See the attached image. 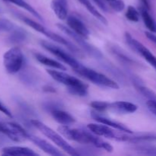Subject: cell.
<instances>
[{
    "label": "cell",
    "mask_w": 156,
    "mask_h": 156,
    "mask_svg": "<svg viewBox=\"0 0 156 156\" xmlns=\"http://www.w3.org/2000/svg\"><path fill=\"white\" fill-rule=\"evenodd\" d=\"M0 111H1L2 114H4L5 115L7 116V117H10V118H12V117H13L12 112H11L9 110V108H8L4 104L2 103L1 101H0Z\"/></svg>",
    "instance_id": "1f68e13d"
},
{
    "label": "cell",
    "mask_w": 156,
    "mask_h": 156,
    "mask_svg": "<svg viewBox=\"0 0 156 156\" xmlns=\"http://www.w3.org/2000/svg\"><path fill=\"white\" fill-rule=\"evenodd\" d=\"M138 109L135 104L127 101H115L110 103L108 110L121 114H133Z\"/></svg>",
    "instance_id": "9a60e30c"
},
{
    "label": "cell",
    "mask_w": 156,
    "mask_h": 156,
    "mask_svg": "<svg viewBox=\"0 0 156 156\" xmlns=\"http://www.w3.org/2000/svg\"><path fill=\"white\" fill-rule=\"evenodd\" d=\"M35 59L41 63L42 65L46 66H48L50 68L54 69H59V70H62V71H66V67L64 65H62V63H60L58 61L54 60L53 59H50V58L47 57V56H44V55L41 54L39 53H35L34 54Z\"/></svg>",
    "instance_id": "d6986e66"
},
{
    "label": "cell",
    "mask_w": 156,
    "mask_h": 156,
    "mask_svg": "<svg viewBox=\"0 0 156 156\" xmlns=\"http://www.w3.org/2000/svg\"><path fill=\"white\" fill-rule=\"evenodd\" d=\"M146 105H147V108L149 111L156 116V99L149 100L146 102Z\"/></svg>",
    "instance_id": "4dcf8cb0"
},
{
    "label": "cell",
    "mask_w": 156,
    "mask_h": 156,
    "mask_svg": "<svg viewBox=\"0 0 156 156\" xmlns=\"http://www.w3.org/2000/svg\"><path fill=\"white\" fill-rule=\"evenodd\" d=\"M105 1H106V2H108L109 3V2H113V1H114V0H105Z\"/></svg>",
    "instance_id": "8d00e7d4"
},
{
    "label": "cell",
    "mask_w": 156,
    "mask_h": 156,
    "mask_svg": "<svg viewBox=\"0 0 156 156\" xmlns=\"http://www.w3.org/2000/svg\"><path fill=\"white\" fill-rule=\"evenodd\" d=\"M75 72L89 82H92L94 85H97L98 86L112 88V89H119L120 88L119 85L115 81L112 80L102 73H98V72L88 68L86 66H84L83 65L81 66L78 69L75 70Z\"/></svg>",
    "instance_id": "277c9868"
},
{
    "label": "cell",
    "mask_w": 156,
    "mask_h": 156,
    "mask_svg": "<svg viewBox=\"0 0 156 156\" xmlns=\"http://www.w3.org/2000/svg\"><path fill=\"white\" fill-rule=\"evenodd\" d=\"M135 150L138 153L146 155H156V147L152 146L141 145L135 147Z\"/></svg>",
    "instance_id": "d4e9b609"
},
{
    "label": "cell",
    "mask_w": 156,
    "mask_h": 156,
    "mask_svg": "<svg viewBox=\"0 0 156 156\" xmlns=\"http://www.w3.org/2000/svg\"><path fill=\"white\" fill-rule=\"evenodd\" d=\"M27 39V33L25 30L18 27L12 30V34L8 37V41L12 44H20Z\"/></svg>",
    "instance_id": "ffe728a7"
},
{
    "label": "cell",
    "mask_w": 156,
    "mask_h": 156,
    "mask_svg": "<svg viewBox=\"0 0 156 156\" xmlns=\"http://www.w3.org/2000/svg\"><path fill=\"white\" fill-rule=\"evenodd\" d=\"M126 18L132 22H138L140 21V12L135 7L129 5L126 12Z\"/></svg>",
    "instance_id": "484cf974"
},
{
    "label": "cell",
    "mask_w": 156,
    "mask_h": 156,
    "mask_svg": "<svg viewBox=\"0 0 156 156\" xmlns=\"http://www.w3.org/2000/svg\"><path fill=\"white\" fill-rule=\"evenodd\" d=\"M91 117H92L94 120L98 122V123L108 125V126L114 128V129H117V130L122 131V132H124V133H129V134L133 133V132L130 129H129L127 126L123 125V123H120L117 121H114V120H111V119H109L108 118V117L100 115V114H97V113L91 112Z\"/></svg>",
    "instance_id": "5bb4252c"
},
{
    "label": "cell",
    "mask_w": 156,
    "mask_h": 156,
    "mask_svg": "<svg viewBox=\"0 0 156 156\" xmlns=\"http://www.w3.org/2000/svg\"><path fill=\"white\" fill-rule=\"evenodd\" d=\"M51 8L56 16L61 21L68 18V2L67 0H52Z\"/></svg>",
    "instance_id": "e0dca14e"
},
{
    "label": "cell",
    "mask_w": 156,
    "mask_h": 156,
    "mask_svg": "<svg viewBox=\"0 0 156 156\" xmlns=\"http://www.w3.org/2000/svg\"><path fill=\"white\" fill-rule=\"evenodd\" d=\"M58 130L66 139L80 144L94 146L108 152H112L114 150V148L110 143L99 138L100 136L93 133L89 129L87 131L80 129H72L69 126L62 125L58 128Z\"/></svg>",
    "instance_id": "6da1fadb"
},
{
    "label": "cell",
    "mask_w": 156,
    "mask_h": 156,
    "mask_svg": "<svg viewBox=\"0 0 156 156\" xmlns=\"http://www.w3.org/2000/svg\"><path fill=\"white\" fill-rule=\"evenodd\" d=\"M145 34H146V37H147L149 41H151L152 43L156 44V35L153 33V32L146 31Z\"/></svg>",
    "instance_id": "836d02e7"
},
{
    "label": "cell",
    "mask_w": 156,
    "mask_h": 156,
    "mask_svg": "<svg viewBox=\"0 0 156 156\" xmlns=\"http://www.w3.org/2000/svg\"><path fill=\"white\" fill-rule=\"evenodd\" d=\"M15 29V24L9 20L5 18L0 19V30L2 31H12Z\"/></svg>",
    "instance_id": "83f0119b"
},
{
    "label": "cell",
    "mask_w": 156,
    "mask_h": 156,
    "mask_svg": "<svg viewBox=\"0 0 156 156\" xmlns=\"http://www.w3.org/2000/svg\"><path fill=\"white\" fill-rule=\"evenodd\" d=\"M4 1L12 3V4L18 6V7L21 8V9H24V10H26L27 12H30L32 15H34L35 18H37L39 21H44L42 16L38 13L37 11L34 8L32 7L29 3H27L25 0H4Z\"/></svg>",
    "instance_id": "603a6c76"
},
{
    "label": "cell",
    "mask_w": 156,
    "mask_h": 156,
    "mask_svg": "<svg viewBox=\"0 0 156 156\" xmlns=\"http://www.w3.org/2000/svg\"><path fill=\"white\" fill-rule=\"evenodd\" d=\"M0 133H1V122H0Z\"/></svg>",
    "instance_id": "74e56055"
},
{
    "label": "cell",
    "mask_w": 156,
    "mask_h": 156,
    "mask_svg": "<svg viewBox=\"0 0 156 156\" xmlns=\"http://www.w3.org/2000/svg\"><path fill=\"white\" fill-rule=\"evenodd\" d=\"M41 34L45 35L46 37H47L49 39L52 40V41H55V42L58 43V44L65 46V47L74 55H76V56H79V57H82V56H83V53H82V51L81 50V49L79 48L76 45H75V44H73V43H72L71 41H68V40H66V38H64L63 37L47 30L46 27H44V30L41 32Z\"/></svg>",
    "instance_id": "8fae6325"
},
{
    "label": "cell",
    "mask_w": 156,
    "mask_h": 156,
    "mask_svg": "<svg viewBox=\"0 0 156 156\" xmlns=\"http://www.w3.org/2000/svg\"><path fill=\"white\" fill-rule=\"evenodd\" d=\"M88 129L91 132L100 137L110 139V140H117L120 142H128L129 133L124 134L122 131H117L114 128L111 127L108 125L103 123H89L87 126Z\"/></svg>",
    "instance_id": "8992f818"
},
{
    "label": "cell",
    "mask_w": 156,
    "mask_h": 156,
    "mask_svg": "<svg viewBox=\"0 0 156 156\" xmlns=\"http://www.w3.org/2000/svg\"><path fill=\"white\" fill-rule=\"evenodd\" d=\"M61 106H62V105L56 101H47L43 104L44 110L46 111H49L50 113H51L54 110L60 109Z\"/></svg>",
    "instance_id": "f546056e"
},
{
    "label": "cell",
    "mask_w": 156,
    "mask_h": 156,
    "mask_svg": "<svg viewBox=\"0 0 156 156\" xmlns=\"http://www.w3.org/2000/svg\"><path fill=\"white\" fill-rule=\"evenodd\" d=\"M108 4L113 10L117 12H122L125 9V3L123 0H114V1L109 2Z\"/></svg>",
    "instance_id": "f1b7e54d"
},
{
    "label": "cell",
    "mask_w": 156,
    "mask_h": 156,
    "mask_svg": "<svg viewBox=\"0 0 156 156\" xmlns=\"http://www.w3.org/2000/svg\"><path fill=\"white\" fill-rule=\"evenodd\" d=\"M53 118L56 122L61 125L69 126L76 122V119L69 114V113L64 111L61 109H56L50 113Z\"/></svg>",
    "instance_id": "ac0fdd59"
},
{
    "label": "cell",
    "mask_w": 156,
    "mask_h": 156,
    "mask_svg": "<svg viewBox=\"0 0 156 156\" xmlns=\"http://www.w3.org/2000/svg\"><path fill=\"white\" fill-rule=\"evenodd\" d=\"M125 40L128 45L132 50L141 55L152 67L156 70V56L152 54V52L146 48L143 44L136 40L129 33H125Z\"/></svg>",
    "instance_id": "30bf717a"
},
{
    "label": "cell",
    "mask_w": 156,
    "mask_h": 156,
    "mask_svg": "<svg viewBox=\"0 0 156 156\" xmlns=\"http://www.w3.org/2000/svg\"><path fill=\"white\" fill-rule=\"evenodd\" d=\"M66 23L69 27L74 32H76V34L86 40L89 38V30L86 27V25L82 22V20L79 19V18L74 16V15H70L66 18Z\"/></svg>",
    "instance_id": "4fadbf2b"
},
{
    "label": "cell",
    "mask_w": 156,
    "mask_h": 156,
    "mask_svg": "<svg viewBox=\"0 0 156 156\" xmlns=\"http://www.w3.org/2000/svg\"><path fill=\"white\" fill-rule=\"evenodd\" d=\"M143 5L146 7L147 9H150L151 8V0H141Z\"/></svg>",
    "instance_id": "d590c367"
},
{
    "label": "cell",
    "mask_w": 156,
    "mask_h": 156,
    "mask_svg": "<svg viewBox=\"0 0 156 156\" xmlns=\"http://www.w3.org/2000/svg\"><path fill=\"white\" fill-rule=\"evenodd\" d=\"M2 155L11 156H36L38 155L33 149L23 146H8L2 149Z\"/></svg>",
    "instance_id": "2e32d148"
},
{
    "label": "cell",
    "mask_w": 156,
    "mask_h": 156,
    "mask_svg": "<svg viewBox=\"0 0 156 156\" xmlns=\"http://www.w3.org/2000/svg\"><path fill=\"white\" fill-rule=\"evenodd\" d=\"M84 7L86 8L87 10L94 17V18H97L98 21H100L102 24H105V25H108V21L107 20V18L105 16H103L101 13L91 4V2L89 0H78Z\"/></svg>",
    "instance_id": "44dd1931"
},
{
    "label": "cell",
    "mask_w": 156,
    "mask_h": 156,
    "mask_svg": "<svg viewBox=\"0 0 156 156\" xmlns=\"http://www.w3.org/2000/svg\"><path fill=\"white\" fill-rule=\"evenodd\" d=\"M1 133L6 136L12 141L22 143L27 140L28 133L19 124L12 122L1 123Z\"/></svg>",
    "instance_id": "9c48e42d"
},
{
    "label": "cell",
    "mask_w": 156,
    "mask_h": 156,
    "mask_svg": "<svg viewBox=\"0 0 156 156\" xmlns=\"http://www.w3.org/2000/svg\"><path fill=\"white\" fill-rule=\"evenodd\" d=\"M56 26L58 27V28L61 30V31L63 32L64 34L67 35L68 37H69L71 39H73L78 45H79V47L84 50V51L86 52L88 54H89L90 56H91L92 57H94V59H101L103 57V55H102L101 52L98 50V48H96L94 46L91 45L89 43L87 42L84 37H82V36H80L79 34H76V32L73 31V30H71L70 28L67 27L66 26L63 25L62 24H56Z\"/></svg>",
    "instance_id": "52a82bcc"
},
{
    "label": "cell",
    "mask_w": 156,
    "mask_h": 156,
    "mask_svg": "<svg viewBox=\"0 0 156 156\" xmlns=\"http://www.w3.org/2000/svg\"><path fill=\"white\" fill-rule=\"evenodd\" d=\"M140 15H141L142 18H143V21H144L145 25L146 26L149 31L156 33V22L154 20V18L151 16V15L149 12V9H146L144 6H141L140 7Z\"/></svg>",
    "instance_id": "7402d4cb"
},
{
    "label": "cell",
    "mask_w": 156,
    "mask_h": 156,
    "mask_svg": "<svg viewBox=\"0 0 156 156\" xmlns=\"http://www.w3.org/2000/svg\"><path fill=\"white\" fill-rule=\"evenodd\" d=\"M2 12V11H1V9H0V12Z\"/></svg>",
    "instance_id": "f35d334b"
},
{
    "label": "cell",
    "mask_w": 156,
    "mask_h": 156,
    "mask_svg": "<svg viewBox=\"0 0 156 156\" xmlns=\"http://www.w3.org/2000/svg\"><path fill=\"white\" fill-rule=\"evenodd\" d=\"M24 62V55L21 49L18 47L9 49L3 56L4 66L9 74H15L18 73L22 68Z\"/></svg>",
    "instance_id": "5b68a950"
},
{
    "label": "cell",
    "mask_w": 156,
    "mask_h": 156,
    "mask_svg": "<svg viewBox=\"0 0 156 156\" xmlns=\"http://www.w3.org/2000/svg\"><path fill=\"white\" fill-rule=\"evenodd\" d=\"M97 4V5L104 12H108V5L105 2V0H93Z\"/></svg>",
    "instance_id": "d6a6232c"
},
{
    "label": "cell",
    "mask_w": 156,
    "mask_h": 156,
    "mask_svg": "<svg viewBox=\"0 0 156 156\" xmlns=\"http://www.w3.org/2000/svg\"><path fill=\"white\" fill-rule=\"evenodd\" d=\"M43 91H45V92H51V93L56 92V89H55V88L50 86V85H45V86L43 88Z\"/></svg>",
    "instance_id": "e575fe53"
},
{
    "label": "cell",
    "mask_w": 156,
    "mask_h": 156,
    "mask_svg": "<svg viewBox=\"0 0 156 156\" xmlns=\"http://www.w3.org/2000/svg\"><path fill=\"white\" fill-rule=\"evenodd\" d=\"M109 102L107 101H94L91 103V107L93 109L95 110L96 111H105L106 110H108L109 108Z\"/></svg>",
    "instance_id": "4316f807"
},
{
    "label": "cell",
    "mask_w": 156,
    "mask_h": 156,
    "mask_svg": "<svg viewBox=\"0 0 156 156\" xmlns=\"http://www.w3.org/2000/svg\"><path fill=\"white\" fill-rule=\"evenodd\" d=\"M41 45L42 46V47L44 49H45L46 50L49 51L50 53H51L52 54L54 55L55 56L58 58L59 59H60L61 61H62L63 62L66 63L67 65L69 66L70 67L75 70L78 69L82 64H81L80 62L78 60H76L71 54H69V53H67L66 51L62 49L61 47H58V46L54 45V44H51V43L48 42L47 41H41L40 42Z\"/></svg>",
    "instance_id": "ba28073f"
},
{
    "label": "cell",
    "mask_w": 156,
    "mask_h": 156,
    "mask_svg": "<svg viewBox=\"0 0 156 156\" xmlns=\"http://www.w3.org/2000/svg\"><path fill=\"white\" fill-rule=\"evenodd\" d=\"M27 140H30V142L34 143L36 146H37L39 149L44 151L45 153L48 154V155H53V156H60L62 155L63 154L60 152L58 149H56L54 146L49 143L48 142L46 141L45 140L39 138V137L36 136L31 135V134L28 133L27 135Z\"/></svg>",
    "instance_id": "7c38bea8"
},
{
    "label": "cell",
    "mask_w": 156,
    "mask_h": 156,
    "mask_svg": "<svg viewBox=\"0 0 156 156\" xmlns=\"http://www.w3.org/2000/svg\"><path fill=\"white\" fill-rule=\"evenodd\" d=\"M111 50L114 56H117L119 59L122 60L123 62H126V63H134V60H133L132 58L129 57L128 55L123 53V50H120L118 47L114 46V47H111Z\"/></svg>",
    "instance_id": "cb8c5ba5"
},
{
    "label": "cell",
    "mask_w": 156,
    "mask_h": 156,
    "mask_svg": "<svg viewBox=\"0 0 156 156\" xmlns=\"http://www.w3.org/2000/svg\"><path fill=\"white\" fill-rule=\"evenodd\" d=\"M30 122H31V124L33 126V127L38 129L41 133L44 134L46 137H47L49 140H51L58 147L60 148L62 150L66 152L67 154L73 156L79 155L76 149H75L71 145L69 144L66 142V140H65L64 138H62V136H60L56 131H54L51 128L49 127L48 126H47L45 123L40 121V120H36V119H34V120H30Z\"/></svg>",
    "instance_id": "3957f363"
},
{
    "label": "cell",
    "mask_w": 156,
    "mask_h": 156,
    "mask_svg": "<svg viewBox=\"0 0 156 156\" xmlns=\"http://www.w3.org/2000/svg\"><path fill=\"white\" fill-rule=\"evenodd\" d=\"M47 73L59 83L67 87L68 91L73 95L85 97L88 94V85L77 78L62 72V70L47 69Z\"/></svg>",
    "instance_id": "7a4b0ae2"
}]
</instances>
